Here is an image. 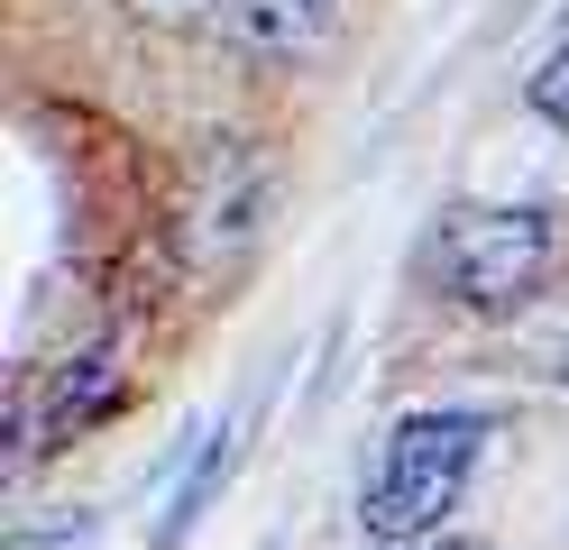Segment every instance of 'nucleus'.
I'll list each match as a JSON object with an SVG mask.
<instances>
[{
	"label": "nucleus",
	"instance_id": "1",
	"mask_svg": "<svg viewBox=\"0 0 569 550\" xmlns=\"http://www.w3.org/2000/svg\"><path fill=\"white\" fill-rule=\"evenodd\" d=\"M551 267H560V211H542V202L450 211L432 230V248H422V276L469 312H523L551 284Z\"/></svg>",
	"mask_w": 569,
	"mask_h": 550
},
{
	"label": "nucleus",
	"instance_id": "2",
	"mask_svg": "<svg viewBox=\"0 0 569 550\" xmlns=\"http://www.w3.org/2000/svg\"><path fill=\"white\" fill-rule=\"evenodd\" d=\"M478 450H487V413H469V403H450V413H405L396 431H386V459L368 477V532L377 541H422L441 532L459 496H469L478 477Z\"/></svg>",
	"mask_w": 569,
	"mask_h": 550
},
{
	"label": "nucleus",
	"instance_id": "3",
	"mask_svg": "<svg viewBox=\"0 0 569 550\" xmlns=\"http://www.w3.org/2000/svg\"><path fill=\"white\" fill-rule=\"evenodd\" d=\"M248 56H276V64H295L312 56L331 37V0H230V19H221Z\"/></svg>",
	"mask_w": 569,
	"mask_h": 550
},
{
	"label": "nucleus",
	"instance_id": "4",
	"mask_svg": "<svg viewBox=\"0 0 569 550\" xmlns=\"http://www.w3.org/2000/svg\"><path fill=\"white\" fill-rule=\"evenodd\" d=\"M120 403V358L111 349H92V358H74L56 377V403H47V422H28V431H56V440H74V431H92L101 413Z\"/></svg>",
	"mask_w": 569,
	"mask_h": 550
},
{
	"label": "nucleus",
	"instance_id": "5",
	"mask_svg": "<svg viewBox=\"0 0 569 550\" xmlns=\"http://www.w3.org/2000/svg\"><path fill=\"white\" fill-rule=\"evenodd\" d=\"M221 477H230V431H221V440H211V450H202V468L184 477V496H174V532H184V523H193V513H202V496H211V487H221Z\"/></svg>",
	"mask_w": 569,
	"mask_h": 550
},
{
	"label": "nucleus",
	"instance_id": "6",
	"mask_svg": "<svg viewBox=\"0 0 569 550\" xmlns=\"http://www.w3.org/2000/svg\"><path fill=\"white\" fill-rule=\"evenodd\" d=\"M129 19H148V28H202V19H230V0H129Z\"/></svg>",
	"mask_w": 569,
	"mask_h": 550
},
{
	"label": "nucleus",
	"instance_id": "7",
	"mask_svg": "<svg viewBox=\"0 0 569 550\" xmlns=\"http://www.w3.org/2000/svg\"><path fill=\"white\" fill-rule=\"evenodd\" d=\"M532 101H542L551 120H569V37H560V56H551L542 73H532Z\"/></svg>",
	"mask_w": 569,
	"mask_h": 550
}]
</instances>
